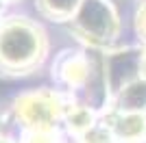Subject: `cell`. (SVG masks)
I'll list each match as a JSON object with an SVG mask.
<instances>
[{"label": "cell", "instance_id": "6da1fadb", "mask_svg": "<svg viewBox=\"0 0 146 143\" xmlns=\"http://www.w3.org/2000/svg\"><path fill=\"white\" fill-rule=\"evenodd\" d=\"M37 33L22 22H13L0 30V61L9 67H24L37 56Z\"/></svg>", "mask_w": 146, "mask_h": 143}, {"label": "cell", "instance_id": "7a4b0ae2", "mask_svg": "<svg viewBox=\"0 0 146 143\" xmlns=\"http://www.w3.org/2000/svg\"><path fill=\"white\" fill-rule=\"evenodd\" d=\"M48 106L50 104L37 100V98H29V100L22 102V106H18V113H22V117H24L26 121H31V124L44 126L48 121V117H50V108Z\"/></svg>", "mask_w": 146, "mask_h": 143}, {"label": "cell", "instance_id": "3957f363", "mask_svg": "<svg viewBox=\"0 0 146 143\" xmlns=\"http://www.w3.org/2000/svg\"><path fill=\"white\" fill-rule=\"evenodd\" d=\"M0 143H7V141H0Z\"/></svg>", "mask_w": 146, "mask_h": 143}]
</instances>
